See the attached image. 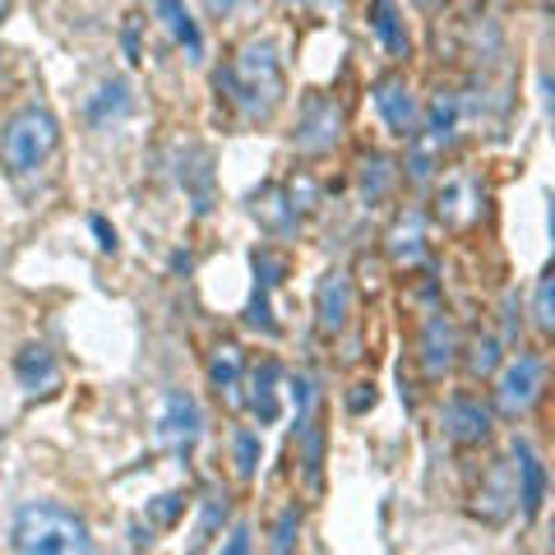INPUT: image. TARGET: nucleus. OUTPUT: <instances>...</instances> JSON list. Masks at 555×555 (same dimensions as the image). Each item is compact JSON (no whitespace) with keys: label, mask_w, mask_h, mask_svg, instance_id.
<instances>
[{"label":"nucleus","mask_w":555,"mask_h":555,"mask_svg":"<svg viewBox=\"0 0 555 555\" xmlns=\"http://www.w3.org/2000/svg\"><path fill=\"white\" fill-rule=\"evenodd\" d=\"M10 546L24 555H83L93 551V537L75 509L56 505V500H28L14 509Z\"/></svg>","instance_id":"obj_1"},{"label":"nucleus","mask_w":555,"mask_h":555,"mask_svg":"<svg viewBox=\"0 0 555 555\" xmlns=\"http://www.w3.org/2000/svg\"><path fill=\"white\" fill-rule=\"evenodd\" d=\"M228 89H232V102L241 107L246 120H269L283 102V61L269 42H246L236 51V61L228 65Z\"/></svg>","instance_id":"obj_2"},{"label":"nucleus","mask_w":555,"mask_h":555,"mask_svg":"<svg viewBox=\"0 0 555 555\" xmlns=\"http://www.w3.org/2000/svg\"><path fill=\"white\" fill-rule=\"evenodd\" d=\"M56 144H61V120L47 107H24L0 130V163H5L10 177H28L56 153Z\"/></svg>","instance_id":"obj_3"},{"label":"nucleus","mask_w":555,"mask_h":555,"mask_svg":"<svg viewBox=\"0 0 555 555\" xmlns=\"http://www.w3.org/2000/svg\"><path fill=\"white\" fill-rule=\"evenodd\" d=\"M542 389H546V361L537 352H518L495 375V412L500 416H524V412L537 408Z\"/></svg>","instance_id":"obj_4"},{"label":"nucleus","mask_w":555,"mask_h":555,"mask_svg":"<svg viewBox=\"0 0 555 555\" xmlns=\"http://www.w3.org/2000/svg\"><path fill=\"white\" fill-rule=\"evenodd\" d=\"M153 436L167 454H190L204 436V412L185 389H167L158 403V422H153Z\"/></svg>","instance_id":"obj_5"},{"label":"nucleus","mask_w":555,"mask_h":555,"mask_svg":"<svg viewBox=\"0 0 555 555\" xmlns=\"http://www.w3.org/2000/svg\"><path fill=\"white\" fill-rule=\"evenodd\" d=\"M343 139V107L334 98H310L301 107V126L292 134V144L301 153H328Z\"/></svg>","instance_id":"obj_6"},{"label":"nucleus","mask_w":555,"mask_h":555,"mask_svg":"<svg viewBox=\"0 0 555 555\" xmlns=\"http://www.w3.org/2000/svg\"><path fill=\"white\" fill-rule=\"evenodd\" d=\"M375 112L385 120V130L398 139H412L422 126V102L408 89V79H379L375 83Z\"/></svg>","instance_id":"obj_7"},{"label":"nucleus","mask_w":555,"mask_h":555,"mask_svg":"<svg viewBox=\"0 0 555 555\" xmlns=\"http://www.w3.org/2000/svg\"><path fill=\"white\" fill-rule=\"evenodd\" d=\"M347 315H352V278L343 269H328L315 292V324L320 334H343Z\"/></svg>","instance_id":"obj_8"},{"label":"nucleus","mask_w":555,"mask_h":555,"mask_svg":"<svg viewBox=\"0 0 555 555\" xmlns=\"http://www.w3.org/2000/svg\"><path fill=\"white\" fill-rule=\"evenodd\" d=\"M514 467H518V505H524V518H537L542 514V500H546V467L542 459L532 454V444L518 440L514 444Z\"/></svg>","instance_id":"obj_9"},{"label":"nucleus","mask_w":555,"mask_h":555,"mask_svg":"<svg viewBox=\"0 0 555 555\" xmlns=\"http://www.w3.org/2000/svg\"><path fill=\"white\" fill-rule=\"evenodd\" d=\"M444 436L459 440V444H477L491 436V412L473 398H454V403L444 408Z\"/></svg>","instance_id":"obj_10"},{"label":"nucleus","mask_w":555,"mask_h":555,"mask_svg":"<svg viewBox=\"0 0 555 555\" xmlns=\"http://www.w3.org/2000/svg\"><path fill=\"white\" fill-rule=\"evenodd\" d=\"M389 255L393 264H416V259L426 255V218L422 208H408V214H398V222L389 228Z\"/></svg>","instance_id":"obj_11"},{"label":"nucleus","mask_w":555,"mask_h":555,"mask_svg":"<svg viewBox=\"0 0 555 555\" xmlns=\"http://www.w3.org/2000/svg\"><path fill=\"white\" fill-rule=\"evenodd\" d=\"M14 375H20V385H24L28 393H51V389L61 385L56 357H51L47 347H38V343H28L24 352H20V361H14Z\"/></svg>","instance_id":"obj_12"},{"label":"nucleus","mask_w":555,"mask_h":555,"mask_svg":"<svg viewBox=\"0 0 555 555\" xmlns=\"http://www.w3.org/2000/svg\"><path fill=\"white\" fill-rule=\"evenodd\" d=\"M250 214L264 222V228L273 232V236H283V232H292L297 228V204H292V195L283 185H264V190H255L250 195Z\"/></svg>","instance_id":"obj_13"},{"label":"nucleus","mask_w":555,"mask_h":555,"mask_svg":"<svg viewBox=\"0 0 555 555\" xmlns=\"http://www.w3.org/2000/svg\"><path fill=\"white\" fill-rule=\"evenodd\" d=\"M454 357H459L454 324H449L444 315H430L426 320V334H422V361H426V371L430 375H444L449 366H454Z\"/></svg>","instance_id":"obj_14"},{"label":"nucleus","mask_w":555,"mask_h":555,"mask_svg":"<svg viewBox=\"0 0 555 555\" xmlns=\"http://www.w3.org/2000/svg\"><path fill=\"white\" fill-rule=\"evenodd\" d=\"M153 10H158L163 28L171 33V38H177V47H185L190 56H199V51H204V38H199V28H195V20L185 14L181 0H153Z\"/></svg>","instance_id":"obj_15"},{"label":"nucleus","mask_w":555,"mask_h":555,"mask_svg":"<svg viewBox=\"0 0 555 555\" xmlns=\"http://www.w3.org/2000/svg\"><path fill=\"white\" fill-rule=\"evenodd\" d=\"M371 28H375V38L385 42L389 56H408V28H403V20H398V5H393V0H375Z\"/></svg>","instance_id":"obj_16"},{"label":"nucleus","mask_w":555,"mask_h":555,"mask_svg":"<svg viewBox=\"0 0 555 555\" xmlns=\"http://www.w3.org/2000/svg\"><path fill=\"white\" fill-rule=\"evenodd\" d=\"M208 375H214V389L228 398V403H241V347H218L214 366H208Z\"/></svg>","instance_id":"obj_17"},{"label":"nucleus","mask_w":555,"mask_h":555,"mask_svg":"<svg viewBox=\"0 0 555 555\" xmlns=\"http://www.w3.org/2000/svg\"><path fill=\"white\" fill-rule=\"evenodd\" d=\"M126 112H130V89L120 79L116 83H102L98 98L89 102V120H93V126H112V120H120Z\"/></svg>","instance_id":"obj_18"},{"label":"nucleus","mask_w":555,"mask_h":555,"mask_svg":"<svg viewBox=\"0 0 555 555\" xmlns=\"http://www.w3.org/2000/svg\"><path fill=\"white\" fill-rule=\"evenodd\" d=\"M250 408H255V416L259 422H273L278 416V366L273 361H264V366L255 371V379H250Z\"/></svg>","instance_id":"obj_19"},{"label":"nucleus","mask_w":555,"mask_h":555,"mask_svg":"<svg viewBox=\"0 0 555 555\" xmlns=\"http://www.w3.org/2000/svg\"><path fill=\"white\" fill-rule=\"evenodd\" d=\"M361 167H366V171H361V195L379 199V195H385V190L393 185V163H389V158H366Z\"/></svg>","instance_id":"obj_20"},{"label":"nucleus","mask_w":555,"mask_h":555,"mask_svg":"<svg viewBox=\"0 0 555 555\" xmlns=\"http://www.w3.org/2000/svg\"><path fill=\"white\" fill-rule=\"evenodd\" d=\"M532 320L542 334H551L555 328V283H551V273L537 278V297H532Z\"/></svg>","instance_id":"obj_21"},{"label":"nucleus","mask_w":555,"mask_h":555,"mask_svg":"<svg viewBox=\"0 0 555 555\" xmlns=\"http://www.w3.org/2000/svg\"><path fill=\"white\" fill-rule=\"evenodd\" d=\"M255 467H259V436L241 430V436H236V473L241 477H255Z\"/></svg>","instance_id":"obj_22"},{"label":"nucleus","mask_w":555,"mask_h":555,"mask_svg":"<svg viewBox=\"0 0 555 555\" xmlns=\"http://www.w3.org/2000/svg\"><path fill=\"white\" fill-rule=\"evenodd\" d=\"M297 532H301V514L283 509V518H278V528H273V551H292L297 546Z\"/></svg>","instance_id":"obj_23"},{"label":"nucleus","mask_w":555,"mask_h":555,"mask_svg":"<svg viewBox=\"0 0 555 555\" xmlns=\"http://www.w3.org/2000/svg\"><path fill=\"white\" fill-rule=\"evenodd\" d=\"M495 366H500V343L495 338H481L473 347V375H495Z\"/></svg>","instance_id":"obj_24"},{"label":"nucleus","mask_w":555,"mask_h":555,"mask_svg":"<svg viewBox=\"0 0 555 555\" xmlns=\"http://www.w3.org/2000/svg\"><path fill=\"white\" fill-rule=\"evenodd\" d=\"M177 514H181V495H158V505H153V518H158V524H171Z\"/></svg>","instance_id":"obj_25"},{"label":"nucleus","mask_w":555,"mask_h":555,"mask_svg":"<svg viewBox=\"0 0 555 555\" xmlns=\"http://www.w3.org/2000/svg\"><path fill=\"white\" fill-rule=\"evenodd\" d=\"M222 551H228V555L250 551V528H246V524H236V528H232V537H228V542H222Z\"/></svg>","instance_id":"obj_26"},{"label":"nucleus","mask_w":555,"mask_h":555,"mask_svg":"<svg viewBox=\"0 0 555 555\" xmlns=\"http://www.w3.org/2000/svg\"><path fill=\"white\" fill-rule=\"evenodd\" d=\"M246 0H204V10L214 14V20H228V14H236Z\"/></svg>","instance_id":"obj_27"},{"label":"nucleus","mask_w":555,"mask_h":555,"mask_svg":"<svg viewBox=\"0 0 555 555\" xmlns=\"http://www.w3.org/2000/svg\"><path fill=\"white\" fill-rule=\"evenodd\" d=\"M93 228H98V236H102V250H116V232H107V222L93 218Z\"/></svg>","instance_id":"obj_28"},{"label":"nucleus","mask_w":555,"mask_h":555,"mask_svg":"<svg viewBox=\"0 0 555 555\" xmlns=\"http://www.w3.org/2000/svg\"><path fill=\"white\" fill-rule=\"evenodd\" d=\"M10 5H14V0H0V24H5V14H10Z\"/></svg>","instance_id":"obj_29"},{"label":"nucleus","mask_w":555,"mask_h":555,"mask_svg":"<svg viewBox=\"0 0 555 555\" xmlns=\"http://www.w3.org/2000/svg\"><path fill=\"white\" fill-rule=\"evenodd\" d=\"M416 5H426V10H436V5H444V0H416Z\"/></svg>","instance_id":"obj_30"}]
</instances>
